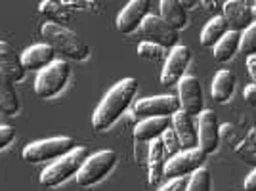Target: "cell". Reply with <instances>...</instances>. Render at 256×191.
<instances>
[{
    "instance_id": "cell-2",
    "label": "cell",
    "mask_w": 256,
    "mask_h": 191,
    "mask_svg": "<svg viewBox=\"0 0 256 191\" xmlns=\"http://www.w3.org/2000/svg\"><path fill=\"white\" fill-rule=\"evenodd\" d=\"M40 34H42V42L52 46L54 52L64 54L65 58H69L73 62H84L90 56L88 44L82 38H78L76 32L60 25V23H44L40 27Z\"/></svg>"
},
{
    "instance_id": "cell-4",
    "label": "cell",
    "mask_w": 256,
    "mask_h": 191,
    "mask_svg": "<svg viewBox=\"0 0 256 191\" xmlns=\"http://www.w3.org/2000/svg\"><path fill=\"white\" fill-rule=\"evenodd\" d=\"M75 149V142L69 136H58V138L38 140L32 142L22 151L23 160L27 162H46V160H60L67 153H71Z\"/></svg>"
},
{
    "instance_id": "cell-30",
    "label": "cell",
    "mask_w": 256,
    "mask_h": 191,
    "mask_svg": "<svg viewBox=\"0 0 256 191\" xmlns=\"http://www.w3.org/2000/svg\"><path fill=\"white\" fill-rule=\"evenodd\" d=\"M188 184H190V178L184 176V178H174L168 184H164L159 191H188Z\"/></svg>"
},
{
    "instance_id": "cell-11",
    "label": "cell",
    "mask_w": 256,
    "mask_h": 191,
    "mask_svg": "<svg viewBox=\"0 0 256 191\" xmlns=\"http://www.w3.org/2000/svg\"><path fill=\"white\" fill-rule=\"evenodd\" d=\"M150 16V0H130L117 16V29L122 34H132L142 29L146 18Z\"/></svg>"
},
{
    "instance_id": "cell-34",
    "label": "cell",
    "mask_w": 256,
    "mask_h": 191,
    "mask_svg": "<svg viewBox=\"0 0 256 191\" xmlns=\"http://www.w3.org/2000/svg\"><path fill=\"white\" fill-rule=\"evenodd\" d=\"M246 67H248V74H250L252 82L256 84V54H254V56H250V58L246 60Z\"/></svg>"
},
{
    "instance_id": "cell-10",
    "label": "cell",
    "mask_w": 256,
    "mask_h": 191,
    "mask_svg": "<svg viewBox=\"0 0 256 191\" xmlns=\"http://www.w3.org/2000/svg\"><path fill=\"white\" fill-rule=\"evenodd\" d=\"M178 100H180V109L184 113L199 117L203 113V88L201 82L195 76H184L178 82Z\"/></svg>"
},
{
    "instance_id": "cell-26",
    "label": "cell",
    "mask_w": 256,
    "mask_h": 191,
    "mask_svg": "<svg viewBox=\"0 0 256 191\" xmlns=\"http://www.w3.org/2000/svg\"><path fill=\"white\" fill-rule=\"evenodd\" d=\"M38 10L42 12L44 16L52 18L54 23H60V25L69 20L67 8H64V4H58V2H52V0H44V2H40Z\"/></svg>"
},
{
    "instance_id": "cell-33",
    "label": "cell",
    "mask_w": 256,
    "mask_h": 191,
    "mask_svg": "<svg viewBox=\"0 0 256 191\" xmlns=\"http://www.w3.org/2000/svg\"><path fill=\"white\" fill-rule=\"evenodd\" d=\"M245 191H256V168L246 176V180H245Z\"/></svg>"
},
{
    "instance_id": "cell-17",
    "label": "cell",
    "mask_w": 256,
    "mask_h": 191,
    "mask_svg": "<svg viewBox=\"0 0 256 191\" xmlns=\"http://www.w3.org/2000/svg\"><path fill=\"white\" fill-rule=\"evenodd\" d=\"M172 126L170 117H157V118H144L134 128V140L136 142H155L160 140L162 134Z\"/></svg>"
},
{
    "instance_id": "cell-6",
    "label": "cell",
    "mask_w": 256,
    "mask_h": 191,
    "mask_svg": "<svg viewBox=\"0 0 256 191\" xmlns=\"http://www.w3.org/2000/svg\"><path fill=\"white\" fill-rule=\"evenodd\" d=\"M71 76V67L65 60H56L50 67L36 74L34 80V92L42 100H50L64 90Z\"/></svg>"
},
{
    "instance_id": "cell-15",
    "label": "cell",
    "mask_w": 256,
    "mask_h": 191,
    "mask_svg": "<svg viewBox=\"0 0 256 191\" xmlns=\"http://www.w3.org/2000/svg\"><path fill=\"white\" fill-rule=\"evenodd\" d=\"M224 20L232 27V31L239 32L241 29L246 31L254 23L252 8L245 2H239V0H228L224 4Z\"/></svg>"
},
{
    "instance_id": "cell-28",
    "label": "cell",
    "mask_w": 256,
    "mask_h": 191,
    "mask_svg": "<svg viewBox=\"0 0 256 191\" xmlns=\"http://www.w3.org/2000/svg\"><path fill=\"white\" fill-rule=\"evenodd\" d=\"M160 142H162V146H164V153H166V155H170V159L174 157V155H178V153H180V149H184L182 148L180 138H178V132L174 130V126H170L164 134H162Z\"/></svg>"
},
{
    "instance_id": "cell-32",
    "label": "cell",
    "mask_w": 256,
    "mask_h": 191,
    "mask_svg": "<svg viewBox=\"0 0 256 191\" xmlns=\"http://www.w3.org/2000/svg\"><path fill=\"white\" fill-rule=\"evenodd\" d=\"M245 100L248 106L256 109V84H248L245 88Z\"/></svg>"
},
{
    "instance_id": "cell-23",
    "label": "cell",
    "mask_w": 256,
    "mask_h": 191,
    "mask_svg": "<svg viewBox=\"0 0 256 191\" xmlns=\"http://www.w3.org/2000/svg\"><path fill=\"white\" fill-rule=\"evenodd\" d=\"M239 48H241V32L230 31L214 46V62H218V64L230 62L235 54L239 52Z\"/></svg>"
},
{
    "instance_id": "cell-24",
    "label": "cell",
    "mask_w": 256,
    "mask_h": 191,
    "mask_svg": "<svg viewBox=\"0 0 256 191\" xmlns=\"http://www.w3.org/2000/svg\"><path fill=\"white\" fill-rule=\"evenodd\" d=\"M0 109L4 115H16L20 111V98L14 88V82L8 78H2L0 84Z\"/></svg>"
},
{
    "instance_id": "cell-27",
    "label": "cell",
    "mask_w": 256,
    "mask_h": 191,
    "mask_svg": "<svg viewBox=\"0 0 256 191\" xmlns=\"http://www.w3.org/2000/svg\"><path fill=\"white\" fill-rule=\"evenodd\" d=\"M188 191H210V170L199 168L193 172L188 184Z\"/></svg>"
},
{
    "instance_id": "cell-22",
    "label": "cell",
    "mask_w": 256,
    "mask_h": 191,
    "mask_svg": "<svg viewBox=\"0 0 256 191\" xmlns=\"http://www.w3.org/2000/svg\"><path fill=\"white\" fill-rule=\"evenodd\" d=\"M228 32H230V25L224 20V16H216L204 25L203 32H201V44L204 48H214Z\"/></svg>"
},
{
    "instance_id": "cell-29",
    "label": "cell",
    "mask_w": 256,
    "mask_h": 191,
    "mask_svg": "<svg viewBox=\"0 0 256 191\" xmlns=\"http://www.w3.org/2000/svg\"><path fill=\"white\" fill-rule=\"evenodd\" d=\"M239 50H241V54L248 56V58L256 54V22L241 34V48Z\"/></svg>"
},
{
    "instance_id": "cell-9",
    "label": "cell",
    "mask_w": 256,
    "mask_h": 191,
    "mask_svg": "<svg viewBox=\"0 0 256 191\" xmlns=\"http://www.w3.org/2000/svg\"><path fill=\"white\" fill-rule=\"evenodd\" d=\"M180 111V100L176 96H153L136 102L134 113L140 118L174 117Z\"/></svg>"
},
{
    "instance_id": "cell-21",
    "label": "cell",
    "mask_w": 256,
    "mask_h": 191,
    "mask_svg": "<svg viewBox=\"0 0 256 191\" xmlns=\"http://www.w3.org/2000/svg\"><path fill=\"white\" fill-rule=\"evenodd\" d=\"M235 92V74L228 69L218 71L212 80V100L226 104L232 100V96Z\"/></svg>"
},
{
    "instance_id": "cell-13",
    "label": "cell",
    "mask_w": 256,
    "mask_h": 191,
    "mask_svg": "<svg viewBox=\"0 0 256 191\" xmlns=\"http://www.w3.org/2000/svg\"><path fill=\"white\" fill-rule=\"evenodd\" d=\"M197 132H199V148L206 155L214 153L220 144V126H218V117L212 109H204L197 117Z\"/></svg>"
},
{
    "instance_id": "cell-12",
    "label": "cell",
    "mask_w": 256,
    "mask_h": 191,
    "mask_svg": "<svg viewBox=\"0 0 256 191\" xmlns=\"http://www.w3.org/2000/svg\"><path fill=\"white\" fill-rule=\"evenodd\" d=\"M190 62H192V50L188 46H182V44L176 46L168 54V60L164 62V69L160 73V82L164 86L178 84L184 78V73H186Z\"/></svg>"
},
{
    "instance_id": "cell-18",
    "label": "cell",
    "mask_w": 256,
    "mask_h": 191,
    "mask_svg": "<svg viewBox=\"0 0 256 191\" xmlns=\"http://www.w3.org/2000/svg\"><path fill=\"white\" fill-rule=\"evenodd\" d=\"M172 126L178 132V138L182 142V148L184 149H193L199 148V132L195 128V122H193V117L184 113V111H178L174 117H172Z\"/></svg>"
},
{
    "instance_id": "cell-1",
    "label": "cell",
    "mask_w": 256,
    "mask_h": 191,
    "mask_svg": "<svg viewBox=\"0 0 256 191\" xmlns=\"http://www.w3.org/2000/svg\"><path fill=\"white\" fill-rule=\"evenodd\" d=\"M138 92V80L136 78H122L113 86L106 98L100 102L98 109L92 117V126L96 132L109 130L117 122L118 118L124 115L128 107L132 106L134 96Z\"/></svg>"
},
{
    "instance_id": "cell-25",
    "label": "cell",
    "mask_w": 256,
    "mask_h": 191,
    "mask_svg": "<svg viewBox=\"0 0 256 191\" xmlns=\"http://www.w3.org/2000/svg\"><path fill=\"white\" fill-rule=\"evenodd\" d=\"M138 56L142 60H148V62H166L168 60V50L159 46V44L144 40L138 46Z\"/></svg>"
},
{
    "instance_id": "cell-7",
    "label": "cell",
    "mask_w": 256,
    "mask_h": 191,
    "mask_svg": "<svg viewBox=\"0 0 256 191\" xmlns=\"http://www.w3.org/2000/svg\"><path fill=\"white\" fill-rule=\"evenodd\" d=\"M206 153L201 148L193 149H184L178 155H174L172 159L166 160L164 166V178H184L188 174H193L199 168H203V164L206 162Z\"/></svg>"
},
{
    "instance_id": "cell-19",
    "label": "cell",
    "mask_w": 256,
    "mask_h": 191,
    "mask_svg": "<svg viewBox=\"0 0 256 191\" xmlns=\"http://www.w3.org/2000/svg\"><path fill=\"white\" fill-rule=\"evenodd\" d=\"M164 146L160 140H155L150 148V157H148V182L150 186H159L164 180Z\"/></svg>"
},
{
    "instance_id": "cell-5",
    "label": "cell",
    "mask_w": 256,
    "mask_h": 191,
    "mask_svg": "<svg viewBox=\"0 0 256 191\" xmlns=\"http://www.w3.org/2000/svg\"><path fill=\"white\" fill-rule=\"evenodd\" d=\"M115 164H117V153L115 151H111V149L98 151L92 157L86 159L80 172L76 174V184L80 188H92L100 182H104V178H107L111 174V170L115 168Z\"/></svg>"
},
{
    "instance_id": "cell-31",
    "label": "cell",
    "mask_w": 256,
    "mask_h": 191,
    "mask_svg": "<svg viewBox=\"0 0 256 191\" xmlns=\"http://www.w3.org/2000/svg\"><path fill=\"white\" fill-rule=\"evenodd\" d=\"M14 138H16V128L10 124H2V128H0V148H8L14 142Z\"/></svg>"
},
{
    "instance_id": "cell-3",
    "label": "cell",
    "mask_w": 256,
    "mask_h": 191,
    "mask_svg": "<svg viewBox=\"0 0 256 191\" xmlns=\"http://www.w3.org/2000/svg\"><path fill=\"white\" fill-rule=\"evenodd\" d=\"M88 159V153L84 148H75L71 153H67L65 157L60 160H54L48 168H44L42 176H40V184L44 188H58L62 186L69 178H73L80 172L82 164Z\"/></svg>"
},
{
    "instance_id": "cell-8",
    "label": "cell",
    "mask_w": 256,
    "mask_h": 191,
    "mask_svg": "<svg viewBox=\"0 0 256 191\" xmlns=\"http://www.w3.org/2000/svg\"><path fill=\"white\" fill-rule=\"evenodd\" d=\"M142 34L144 38H148V42H155L166 48V50H174L176 46H180V31H176L174 27H170L168 23L164 22L160 16H153L150 14L146 18V22L142 25Z\"/></svg>"
},
{
    "instance_id": "cell-14",
    "label": "cell",
    "mask_w": 256,
    "mask_h": 191,
    "mask_svg": "<svg viewBox=\"0 0 256 191\" xmlns=\"http://www.w3.org/2000/svg\"><path fill=\"white\" fill-rule=\"evenodd\" d=\"M0 64H2V78H8L10 82H20L25 78V65L22 56H18L16 50L8 42L0 44Z\"/></svg>"
},
{
    "instance_id": "cell-20",
    "label": "cell",
    "mask_w": 256,
    "mask_h": 191,
    "mask_svg": "<svg viewBox=\"0 0 256 191\" xmlns=\"http://www.w3.org/2000/svg\"><path fill=\"white\" fill-rule=\"evenodd\" d=\"M160 18L174 27L176 31H182L188 25V14L184 4L178 0H162L160 2Z\"/></svg>"
},
{
    "instance_id": "cell-16",
    "label": "cell",
    "mask_w": 256,
    "mask_h": 191,
    "mask_svg": "<svg viewBox=\"0 0 256 191\" xmlns=\"http://www.w3.org/2000/svg\"><path fill=\"white\" fill-rule=\"evenodd\" d=\"M22 60L27 71H38L40 73V71H44L46 67H50L56 62V52H54L52 46H48L44 42L32 44L22 54Z\"/></svg>"
}]
</instances>
